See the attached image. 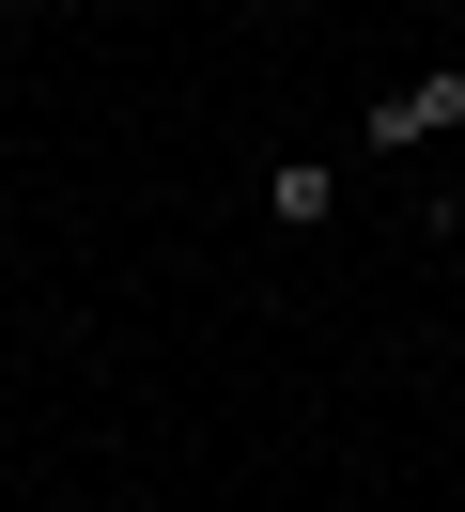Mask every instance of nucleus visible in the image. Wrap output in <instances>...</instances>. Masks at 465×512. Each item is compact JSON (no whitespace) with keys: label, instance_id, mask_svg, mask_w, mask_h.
<instances>
[{"label":"nucleus","instance_id":"2","mask_svg":"<svg viewBox=\"0 0 465 512\" xmlns=\"http://www.w3.org/2000/svg\"><path fill=\"white\" fill-rule=\"evenodd\" d=\"M264 218H279V233H326V218H341V156H279V171H264Z\"/></svg>","mask_w":465,"mask_h":512},{"label":"nucleus","instance_id":"1","mask_svg":"<svg viewBox=\"0 0 465 512\" xmlns=\"http://www.w3.org/2000/svg\"><path fill=\"white\" fill-rule=\"evenodd\" d=\"M450 125H465V63H434V78H388V94L357 109V156H434Z\"/></svg>","mask_w":465,"mask_h":512}]
</instances>
